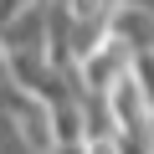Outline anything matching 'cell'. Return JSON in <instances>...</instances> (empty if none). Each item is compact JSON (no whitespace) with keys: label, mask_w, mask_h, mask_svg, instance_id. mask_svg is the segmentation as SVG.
<instances>
[{"label":"cell","mask_w":154,"mask_h":154,"mask_svg":"<svg viewBox=\"0 0 154 154\" xmlns=\"http://www.w3.org/2000/svg\"><path fill=\"white\" fill-rule=\"evenodd\" d=\"M149 154H154V144H149Z\"/></svg>","instance_id":"8992f818"},{"label":"cell","mask_w":154,"mask_h":154,"mask_svg":"<svg viewBox=\"0 0 154 154\" xmlns=\"http://www.w3.org/2000/svg\"><path fill=\"white\" fill-rule=\"evenodd\" d=\"M108 36H118L134 57H149V51H154V11L123 0V5L113 11V31H108Z\"/></svg>","instance_id":"7a4b0ae2"},{"label":"cell","mask_w":154,"mask_h":154,"mask_svg":"<svg viewBox=\"0 0 154 154\" xmlns=\"http://www.w3.org/2000/svg\"><path fill=\"white\" fill-rule=\"evenodd\" d=\"M134 77H139V88H144V98H149V108H154V51L134 62Z\"/></svg>","instance_id":"277c9868"},{"label":"cell","mask_w":154,"mask_h":154,"mask_svg":"<svg viewBox=\"0 0 154 154\" xmlns=\"http://www.w3.org/2000/svg\"><path fill=\"white\" fill-rule=\"evenodd\" d=\"M31 5H41V0H0V26L16 21V16H21V11H31Z\"/></svg>","instance_id":"5b68a950"},{"label":"cell","mask_w":154,"mask_h":154,"mask_svg":"<svg viewBox=\"0 0 154 154\" xmlns=\"http://www.w3.org/2000/svg\"><path fill=\"white\" fill-rule=\"evenodd\" d=\"M0 154H36V144L26 139L16 108H0Z\"/></svg>","instance_id":"3957f363"},{"label":"cell","mask_w":154,"mask_h":154,"mask_svg":"<svg viewBox=\"0 0 154 154\" xmlns=\"http://www.w3.org/2000/svg\"><path fill=\"white\" fill-rule=\"evenodd\" d=\"M134 62H139V57H134L118 36H103L82 62H77V77H82V88H88V93H103V98H108L123 77L134 72Z\"/></svg>","instance_id":"6da1fadb"}]
</instances>
